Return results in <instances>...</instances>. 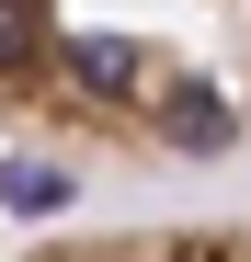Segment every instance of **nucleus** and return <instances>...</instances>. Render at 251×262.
I'll return each mask as SVG.
<instances>
[{"instance_id": "nucleus-1", "label": "nucleus", "mask_w": 251, "mask_h": 262, "mask_svg": "<svg viewBox=\"0 0 251 262\" xmlns=\"http://www.w3.org/2000/svg\"><path fill=\"white\" fill-rule=\"evenodd\" d=\"M251 148V0H0V205L92 171H217Z\"/></svg>"}, {"instance_id": "nucleus-2", "label": "nucleus", "mask_w": 251, "mask_h": 262, "mask_svg": "<svg viewBox=\"0 0 251 262\" xmlns=\"http://www.w3.org/2000/svg\"><path fill=\"white\" fill-rule=\"evenodd\" d=\"M12 262H251V216H160V228H80Z\"/></svg>"}]
</instances>
